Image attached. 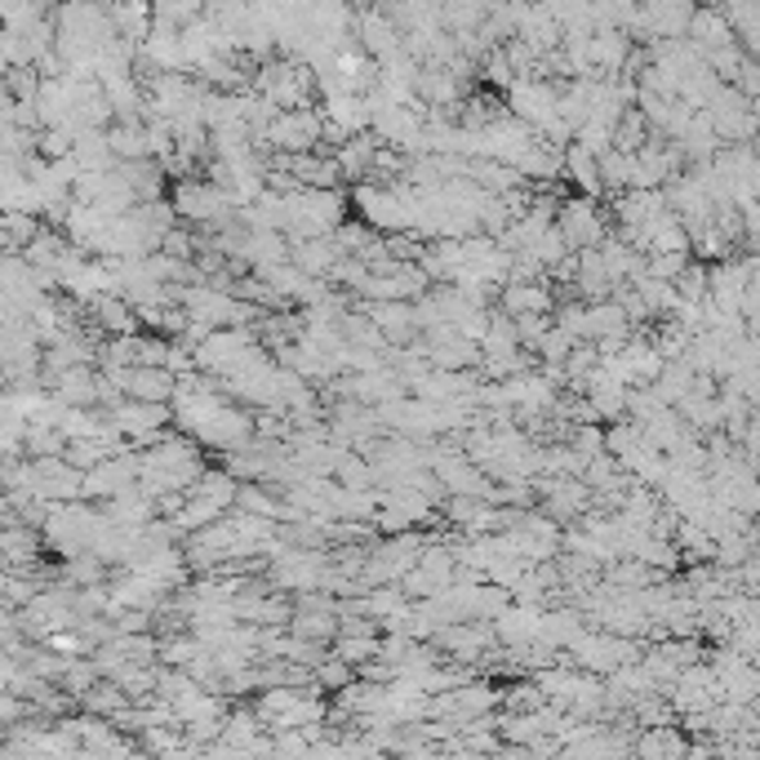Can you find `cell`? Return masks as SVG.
Listing matches in <instances>:
<instances>
[{
	"mask_svg": "<svg viewBox=\"0 0 760 760\" xmlns=\"http://www.w3.org/2000/svg\"><path fill=\"white\" fill-rule=\"evenodd\" d=\"M174 209H178V219L183 223H196V228H213V223H223L228 213L236 209L232 196L219 187V183H200V178H183L174 187Z\"/></svg>",
	"mask_w": 760,
	"mask_h": 760,
	"instance_id": "cell-1",
	"label": "cell"
},
{
	"mask_svg": "<svg viewBox=\"0 0 760 760\" xmlns=\"http://www.w3.org/2000/svg\"><path fill=\"white\" fill-rule=\"evenodd\" d=\"M557 228L570 241V250H596L601 245V219H596V209L587 200H570L557 213Z\"/></svg>",
	"mask_w": 760,
	"mask_h": 760,
	"instance_id": "cell-2",
	"label": "cell"
},
{
	"mask_svg": "<svg viewBox=\"0 0 760 760\" xmlns=\"http://www.w3.org/2000/svg\"><path fill=\"white\" fill-rule=\"evenodd\" d=\"M498 307H503L507 316H525V311H552L557 302H552L548 289L533 285V280H507L503 294H498Z\"/></svg>",
	"mask_w": 760,
	"mask_h": 760,
	"instance_id": "cell-3",
	"label": "cell"
}]
</instances>
